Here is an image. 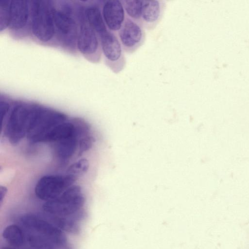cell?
Listing matches in <instances>:
<instances>
[{
	"instance_id": "1",
	"label": "cell",
	"mask_w": 249,
	"mask_h": 249,
	"mask_svg": "<svg viewBox=\"0 0 249 249\" xmlns=\"http://www.w3.org/2000/svg\"><path fill=\"white\" fill-rule=\"evenodd\" d=\"M83 186H75L59 197L45 202L42 209L45 212L54 215L72 218H78L85 204V197L83 192Z\"/></svg>"
},
{
	"instance_id": "2",
	"label": "cell",
	"mask_w": 249,
	"mask_h": 249,
	"mask_svg": "<svg viewBox=\"0 0 249 249\" xmlns=\"http://www.w3.org/2000/svg\"><path fill=\"white\" fill-rule=\"evenodd\" d=\"M53 11L50 1L35 0L32 5V29L36 37L42 41H47L54 32Z\"/></svg>"
},
{
	"instance_id": "3",
	"label": "cell",
	"mask_w": 249,
	"mask_h": 249,
	"mask_svg": "<svg viewBox=\"0 0 249 249\" xmlns=\"http://www.w3.org/2000/svg\"><path fill=\"white\" fill-rule=\"evenodd\" d=\"M24 226L31 232L36 233L59 245H67L64 234L54 226L32 214H28L21 218Z\"/></svg>"
},
{
	"instance_id": "4",
	"label": "cell",
	"mask_w": 249,
	"mask_h": 249,
	"mask_svg": "<svg viewBox=\"0 0 249 249\" xmlns=\"http://www.w3.org/2000/svg\"><path fill=\"white\" fill-rule=\"evenodd\" d=\"M143 26L127 16L118 32V38L124 50L128 53L136 51L143 43L145 32Z\"/></svg>"
},
{
	"instance_id": "5",
	"label": "cell",
	"mask_w": 249,
	"mask_h": 249,
	"mask_svg": "<svg viewBox=\"0 0 249 249\" xmlns=\"http://www.w3.org/2000/svg\"><path fill=\"white\" fill-rule=\"evenodd\" d=\"M102 49L106 58L115 67V71H122L125 65L124 49L118 37L107 31L100 36Z\"/></svg>"
},
{
	"instance_id": "6",
	"label": "cell",
	"mask_w": 249,
	"mask_h": 249,
	"mask_svg": "<svg viewBox=\"0 0 249 249\" xmlns=\"http://www.w3.org/2000/svg\"><path fill=\"white\" fill-rule=\"evenodd\" d=\"M102 15L105 23L109 30L118 32L126 18L122 0H107L103 7Z\"/></svg>"
},
{
	"instance_id": "7",
	"label": "cell",
	"mask_w": 249,
	"mask_h": 249,
	"mask_svg": "<svg viewBox=\"0 0 249 249\" xmlns=\"http://www.w3.org/2000/svg\"><path fill=\"white\" fill-rule=\"evenodd\" d=\"M163 5L160 0H142L140 23L143 27L151 29L157 25L161 18Z\"/></svg>"
},
{
	"instance_id": "8",
	"label": "cell",
	"mask_w": 249,
	"mask_h": 249,
	"mask_svg": "<svg viewBox=\"0 0 249 249\" xmlns=\"http://www.w3.org/2000/svg\"><path fill=\"white\" fill-rule=\"evenodd\" d=\"M29 12L27 0H11L8 26L16 30L23 28L27 21Z\"/></svg>"
},
{
	"instance_id": "9",
	"label": "cell",
	"mask_w": 249,
	"mask_h": 249,
	"mask_svg": "<svg viewBox=\"0 0 249 249\" xmlns=\"http://www.w3.org/2000/svg\"><path fill=\"white\" fill-rule=\"evenodd\" d=\"M88 23L83 22L82 24L77 38V47L79 51L86 54L94 53L98 47L96 32Z\"/></svg>"
},
{
	"instance_id": "10",
	"label": "cell",
	"mask_w": 249,
	"mask_h": 249,
	"mask_svg": "<svg viewBox=\"0 0 249 249\" xmlns=\"http://www.w3.org/2000/svg\"><path fill=\"white\" fill-rule=\"evenodd\" d=\"M53 20L60 35L68 42L72 41L76 35L77 27L74 19L63 12L53 11Z\"/></svg>"
},
{
	"instance_id": "11",
	"label": "cell",
	"mask_w": 249,
	"mask_h": 249,
	"mask_svg": "<svg viewBox=\"0 0 249 249\" xmlns=\"http://www.w3.org/2000/svg\"><path fill=\"white\" fill-rule=\"evenodd\" d=\"M86 14L89 24L100 36L107 31L103 15L98 7H89Z\"/></svg>"
},
{
	"instance_id": "12",
	"label": "cell",
	"mask_w": 249,
	"mask_h": 249,
	"mask_svg": "<svg viewBox=\"0 0 249 249\" xmlns=\"http://www.w3.org/2000/svg\"><path fill=\"white\" fill-rule=\"evenodd\" d=\"M28 239L31 246L38 249H71L68 245H58L33 232L28 235Z\"/></svg>"
},
{
	"instance_id": "13",
	"label": "cell",
	"mask_w": 249,
	"mask_h": 249,
	"mask_svg": "<svg viewBox=\"0 0 249 249\" xmlns=\"http://www.w3.org/2000/svg\"><path fill=\"white\" fill-rule=\"evenodd\" d=\"M3 237L11 245L19 247L22 246L24 237L20 228L16 225L7 226L2 233Z\"/></svg>"
},
{
	"instance_id": "14",
	"label": "cell",
	"mask_w": 249,
	"mask_h": 249,
	"mask_svg": "<svg viewBox=\"0 0 249 249\" xmlns=\"http://www.w3.org/2000/svg\"><path fill=\"white\" fill-rule=\"evenodd\" d=\"M122 2L127 17L140 23L142 0H124Z\"/></svg>"
},
{
	"instance_id": "15",
	"label": "cell",
	"mask_w": 249,
	"mask_h": 249,
	"mask_svg": "<svg viewBox=\"0 0 249 249\" xmlns=\"http://www.w3.org/2000/svg\"><path fill=\"white\" fill-rule=\"evenodd\" d=\"M69 218L65 216H54L53 220L60 229L72 233H78L79 226L74 221Z\"/></svg>"
},
{
	"instance_id": "16",
	"label": "cell",
	"mask_w": 249,
	"mask_h": 249,
	"mask_svg": "<svg viewBox=\"0 0 249 249\" xmlns=\"http://www.w3.org/2000/svg\"><path fill=\"white\" fill-rule=\"evenodd\" d=\"M11 0H0V29H4L8 24Z\"/></svg>"
},
{
	"instance_id": "17",
	"label": "cell",
	"mask_w": 249,
	"mask_h": 249,
	"mask_svg": "<svg viewBox=\"0 0 249 249\" xmlns=\"http://www.w3.org/2000/svg\"><path fill=\"white\" fill-rule=\"evenodd\" d=\"M1 249H15L11 248L10 247H3L2 248H1Z\"/></svg>"
}]
</instances>
